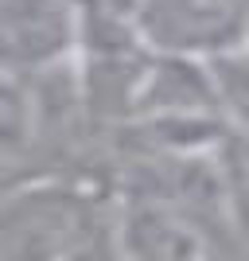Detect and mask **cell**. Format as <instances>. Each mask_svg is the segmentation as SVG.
Wrapping results in <instances>:
<instances>
[{
    "label": "cell",
    "instance_id": "obj_1",
    "mask_svg": "<svg viewBox=\"0 0 249 261\" xmlns=\"http://www.w3.org/2000/svg\"><path fill=\"white\" fill-rule=\"evenodd\" d=\"M117 203L70 179H32L0 195V257H86L117 250Z\"/></svg>",
    "mask_w": 249,
    "mask_h": 261
},
{
    "label": "cell",
    "instance_id": "obj_2",
    "mask_svg": "<svg viewBox=\"0 0 249 261\" xmlns=\"http://www.w3.org/2000/svg\"><path fill=\"white\" fill-rule=\"evenodd\" d=\"M129 20L152 51L214 63L245 47L249 0H132Z\"/></svg>",
    "mask_w": 249,
    "mask_h": 261
},
{
    "label": "cell",
    "instance_id": "obj_3",
    "mask_svg": "<svg viewBox=\"0 0 249 261\" xmlns=\"http://www.w3.org/2000/svg\"><path fill=\"white\" fill-rule=\"evenodd\" d=\"M82 51V0H0V70L23 82L63 74Z\"/></svg>",
    "mask_w": 249,
    "mask_h": 261
},
{
    "label": "cell",
    "instance_id": "obj_4",
    "mask_svg": "<svg viewBox=\"0 0 249 261\" xmlns=\"http://www.w3.org/2000/svg\"><path fill=\"white\" fill-rule=\"evenodd\" d=\"M117 253L136 257H191L206 253V238L187 218L183 207L160 195H125L117 203V230H113Z\"/></svg>",
    "mask_w": 249,
    "mask_h": 261
},
{
    "label": "cell",
    "instance_id": "obj_5",
    "mask_svg": "<svg viewBox=\"0 0 249 261\" xmlns=\"http://www.w3.org/2000/svg\"><path fill=\"white\" fill-rule=\"evenodd\" d=\"M35 137V94L32 82L0 70V164L20 156Z\"/></svg>",
    "mask_w": 249,
    "mask_h": 261
},
{
    "label": "cell",
    "instance_id": "obj_6",
    "mask_svg": "<svg viewBox=\"0 0 249 261\" xmlns=\"http://www.w3.org/2000/svg\"><path fill=\"white\" fill-rule=\"evenodd\" d=\"M245 47H249V32H245Z\"/></svg>",
    "mask_w": 249,
    "mask_h": 261
}]
</instances>
